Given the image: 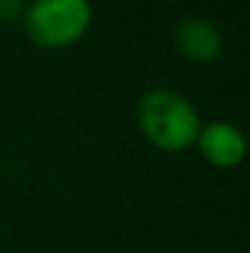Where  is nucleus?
<instances>
[{"label": "nucleus", "mask_w": 250, "mask_h": 253, "mask_svg": "<svg viewBox=\"0 0 250 253\" xmlns=\"http://www.w3.org/2000/svg\"><path fill=\"white\" fill-rule=\"evenodd\" d=\"M138 126L150 145L181 153L196 145L201 118L186 96L172 88H152L138 103Z\"/></svg>", "instance_id": "nucleus-1"}, {"label": "nucleus", "mask_w": 250, "mask_h": 253, "mask_svg": "<svg viewBox=\"0 0 250 253\" xmlns=\"http://www.w3.org/2000/svg\"><path fill=\"white\" fill-rule=\"evenodd\" d=\"M20 12V0H0V20H12Z\"/></svg>", "instance_id": "nucleus-5"}, {"label": "nucleus", "mask_w": 250, "mask_h": 253, "mask_svg": "<svg viewBox=\"0 0 250 253\" xmlns=\"http://www.w3.org/2000/svg\"><path fill=\"white\" fill-rule=\"evenodd\" d=\"M91 0H32L22 15L27 37L42 49L71 47L88 32Z\"/></svg>", "instance_id": "nucleus-2"}, {"label": "nucleus", "mask_w": 250, "mask_h": 253, "mask_svg": "<svg viewBox=\"0 0 250 253\" xmlns=\"http://www.w3.org/2000/svg\"><path fill=\"white\" fill-rule=\"evenodd\" d=\"M196 148L209 165L221 169L238 168L248 155V140L243 130H238L233 123L226 121H214L201 126Z\"/></svg>", "instance_id": "nucleus-3"}, {"label": "nucleus", "mask_w": 250, "mask_h": 253, "mask_svg": "<svg viewBox=\"0 0 250 253\" xmlns=\"http://www.w3.org/2000/svg\"><path fill=\"white\" fill-rule=\"evenodd\" d=\"M174 42H177V49L186 59L199 62V64L214 62L223 49V37H221L218 27L204 17L181 20L177 32H174Z\"/></svg>", "instance_id": "nucleus-4"}]
</instances>
